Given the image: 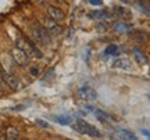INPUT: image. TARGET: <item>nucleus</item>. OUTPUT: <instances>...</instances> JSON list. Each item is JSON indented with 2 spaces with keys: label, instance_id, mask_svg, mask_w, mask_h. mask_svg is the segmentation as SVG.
Wrapping results in <instances>:
<instances>
[{
  "label": "nucleus",
  "instance_id": "obj_20",
  "mask_svg": "<svg viewBox=\"0 0 150 140\" xmlns=\"http://www.w3.org/2000/svg\"><path fill=\"white\" fill-rule=\"evenodd\" d=\"M112 8L115 10V14H118V15H121V17H127V18H129V17H131V14H129V13H127V10H125V8H122V7H118V6H114Z\"/></svg>",
  "mask_w": 150,
  "mask_h": 140
},
{
  "label": "nucleus",
  "instance_id": "obj_16",
  "mask_svg": "<svg viewBox=\"0 0 150 140\" xmlns=\"http://www.w3.org/2000/svg\"><path fill=\"white\" fill-rule=\"evenodd\" d=\"M132 36H134L138 42H146V40L150 39V35L147 32H145V31H136V32H134Z\"/></svg>",
  "mask_w": 150,
  "mask_h": 140
},
{
  "label": "nucleus",
  "instance_id": "obj_2",
  "mask_svg": "<svg viewBox=\"0 0 150 140\" xmlns=\"http://www.w3.org/2000/svg\"><path fill=\"white\" fill-rule=\"evenodd\" d=\"M16 43L21 50H24V51L28 54V57H35V58H38V60H42L43 54L40 53V50H39L31 40L24 39V38H17Z\"/></svg>",
  "mask_w": 150,
  "mask_h": 140
},
{
  "label": "nucleus",
  "instance_id": "obj_9",
  "mask_svg": "<svg viewBox=\"0 0 150 140\" xmlns=\"http://www.w3.org/2000/svg\"><path fill=\"white\" fill-rule=\"evenodd\" d=\"M132 67H134V64H132V61L128 58H117L114 63H112V68H117V70H132Z\"/></svg>",
  "mask_w": 150,
  "mask_h": 140
},
{
  "label": "nucleus",
  "instance_id": "obj_13",
  "mask_svg": "<svg viewBox=\"0 0 150 140\" xmlns=\"http://www.w3.org/2000/svg\"><path fill=\"white\" fill-rule=\"evenodd\" d=\"M117 132L120 133V137H122V139H129V140H136V135L132 133L131 130L128 129H122V128H118Z\"/></svg>",
  "mask_w": 150,
  "mask_h": 140
},
{
  "label": "nucleus",
  "instance_id": "obj_12",
  "mask_svg": "<svg viewBox=\"0 0 150 140\" xmlns=\"http://www.w3.org/2000/svg\"><path fill=\"white\" fill-rule=\"evenodd\" d=\"M131 25L129 24H127V22H124V21H118L114 24V29L117 31V32L120 33H124V32H128V31H131Z\"/></svg>",
  "mask_w": 150,
  "mask_h": 140
},
{
  "label": "nucleus",
  "instance_id": "obj_17",
  "mask_svg": "<svg viewBox=\"0 0 150 140\" xmlns=\"http://www.w3.org/2000/svg\"><path fill=\"white\" fill-rule=\"evenodd\" d=\"M54 121H57L60 125H70L72 119H71L70 115H56Z\"/></svg>",
  "mask_w": 150,
  "mask_h": 140
},
{
  "label": "nucleus",
  "instance_id": "obj_6",
  "mask_svg": "<svg viewBox=\"0 0 150 140\" xmlns=\"http://www.w3.org/2000/svg\"><path fill=\"white\" fill-rule=\"evenodd\" d=\"M76 96L83 101H95L97 98V93L92 87H79L76 92Z\"/></svg>",
  "mask_w": 150,
  "mask_h": 140
},
{
  "label": "nucleus",
  "instance_id": "obj_29",
  "mask_svg": "<svg viewBox=\"0 0 150 140\" xmlns=\"http://www.w3.org/2000/svg\"><path fill=\"white\" fill-rule=\"evenodd\" d=\"M149 98H150V94H149Z\"/></svg>",
  "mask_w": 150,
  "mask_h": 140
},
{
  "label": "nucleus",
  "instance_id": "obj_11",
  "mask_svg": "<svg viewBox=\"0 0 150 140\" xmlns=\"http://www.w3.org/2000/svg\"><path fill=\"white\" fill-rule=\"evenodd\" d=\"M89 17L93 20H108V18H111V14L106 10H95L89 13Z\"/></svg>",
  "mask_w": 150,
  "mask_h": 140
},
{
  "label": "nucleus",
  "instance_id": "obj_4",
  "mask_svg": "<svg viewBox=\"0 0 150 140\" xmlns=\"http://www.w3.org/2000/svg\"><path fill=\"white\" fill-rule=\"evenodd\" d=\"M42 25L46 29H47L49 32L52 33V35H56V36H59V35H61L63 33V28L59 25V22L56 21V20H53V18H50V17H43L42 18Z\"/></svg>",
  "mask_w": 150,
  "mask_h": 140
},
{
  "label": "nucleus",
  "instance_id": "obj_21",
  "mask_svg": "<svg viewBox=\"0 0 150 140\" xmlns=\"http://www.w3.org/2000/svg\"><path fill=\"white\" fill-rule=\"evenodd\" d=\"M1 64L4 65L6 71L10 72L11 71V63H10V57H8V56H3V57H1Z\"/></svg>",
  "mask_w": 150,
  "mask_h": 140
},
{
  "label": "nucleus",
  "instance_id": "obj_24",
  "mask_svg": "<svg viewBox=\"0 0 150 140\" xmlns=\"http://www.w3.org/2000/svg\"><path fill=\"white\" fill-rule=\"evenodd\" d=\"M89 3H91L92 6H102L103 0H89Z\"/></svg>",
  "mask_w": 150,
  "mask_h": 140
},
{
  "label": "nucleus",
  "instance_id": "obj_10",
  "mask_svg": "<svg viewBox=\"0 0 150 140\" xmlns=\"http://www.w3.org/2000/svg\"><path fill=\"white\" fill-rule=\"evenodd\" d=\"M93 113H95V117L97 118L99 122H102V124H111L114 122V119L111 118V115H108L106 111H103V110H93Z\"/></svg>",
  "mask_w": 150,
  "mask_h": 140
},
{
  "label": "nucleus",
  "instance_id": "obj_28",
  "mask_svg": "<svg viewBox=\"0 0 150 140\" xmlns=\"http://www.w3.org/2000/svg\"><path fill=\"white\" fill-rule=\"evenodd\" d=\"M120 1H122V3H128V0H120Z\"/></svg>",
  "mask_w": 150,
  "mask_h": 140
},
{
  "label": "nucleus",
  "instance_id": "obj_3",
  "mask_svg": "<svg viewBox=\"0 0 150 140\" xmlns=\"http://www.w3.org/2000/svg\"><path fill=\"white\" fill-rule=\"evenodd\" d=\"M72 128H74V130L79 132L82 135H88V136H92V137H100L102 136L100 135V130L97 128H95L93 125L85 122L83 119H76V122H75V125Z\"/></svg>",
  "mask_w": 150,
  "mask_h": 140
},
{
  "label": "nucleus",
  "instance_id": "obj_26",
  "mask_svg": "<svg viewBox=\"0 0 150 140\" xmlns=\"http://www.w3.org/2000/svg\"><path fill=\"white\" fill-rule=\"evenodd\" d=\"M29 72H31L32 75H38V72H39V70H38L36 67H32V68H29Z\"/></svg>",
  "mask_w": 150,
  "mask_h": 140
},
{
  "label": "nucleus",
  "instance_id": "obj_27",
  "mask_svg": "<svg viewBox=\"0 0 150 140\" xmlns=\"http://www.w3.org/2000/svg\"><path fill=\"white\" fill-rule=\"evenodd\" d=\"M46 0H38V3H45Z\"/></svg>",
  "mask_w": 150,
  "mask_h": 140
},
{
  "label": "nucleus",
  "instance_id": "obj_18",
  "mask_svg": "<svg viewBox=\"0 0 150 140\" xmlns=\"http://www.w3.org/2000/svg\"><path fill=\"white\" fill-rule=\"evenodd\" d=\"M104 53L107 54V56H117L118 54V46L117 44H108Z\"/></svg>",
  "mask_w": 150,
  "mask_h": 140
},
{
  "label": "nucleus",
  "instance_id": "obj_14",
  "mask_svg": "<svg viewBox=\"0 0 150 140\" xmlns=\"http://www.w3.org/2000/svg\"><path fill=\"white\" fill-rule=\"evenodd\" d=\"M6 137L8 140H16L20 137V133H18V130H17V128H14V126H8L7 129H6Z\"/></svg>",
  "mask_w": 150,
  "mask_h": 140
},
{
  "label": "nucleus",
  "instance_id": "obj_25",
  "mask_svg": "<svg viewBox=\"0 0 150 140\" xmlns=\"http://www.w3.org/2000/svg\"><path fill=\"white\" fill-rule=\"evenodd\" d=\"M4 89V79H3V75H1V71H0V90Z\"/></svg>",
  "mask_w": 150,
  "mask_h": 140
},
{
  "label": "nucleus",
  "instance_id": "obj_15",
  "mask_svg": "<svg viewBox=\"0 0 150 140\" xmlns=\"http://www.w3.org/2000/svg\"><path fill=\"white\" fill-rule=\"evenodd\" d=\"M134 56H135V60H136L140 65H145L146 63H147V57L140 51L139 49H134Z\"/></svg>",
  "mask_w": 150,
  "mask_h": 140
},
{
  "label": "nucleus",
  "instance_id": "obj_1",
  "mask_svg": "<svg viewBox=\"0 0 150 140\" xmlns=\"http://www.w3.org/2000/svg\"><path fill=\"white\" fill-rule=\"evenodd\" d=\"M31 36L38 43L43 44V46H49L52 43V33L39 22H35L31 25Z\"/></svg>",
  "mask_w": 150,
  "mask_h": 140
},
{
  "label": "nucleus",
  "instance_id": "obj_19",
  "mask_svg": "<svg viewBox=\"0 0 150 140\" xmlns=\"http://www.w3.org/2000/svg\"><path fill=\"white\" fill-rule=\"evenodd\" d=\"M138 7H140V10L143 11L145 14L150 15V6L147 4V3H145V0H139V1H138Z\"/></svg>",
  "mask_w": 150,
  "mask_h": 140
},
{
  "label": "nucleus",
  "instance_id": "obj_22",
  "mask_svg": "<svg viewBox=\"0 0 150 140\" xmlns=\"http://www.w3.org/2000/svg\"><path fill=\"white\" fill-rule=\"evenodd\" d=\"M140 133L143 136H146V137H149L150 139V129H146V128H140V130H139Z\"/></svg>",
  "mask_w": 150,
  "mask_h": 140
},
{
  "label": "nucleus",
  "instance_id": "obj_5",
  "mask_svg": "<svg viewBox=\"0 0 150 140\" xmlns=\"http://www.w3.org/2000/svg\"><path fill=\"white\" fill-rule=\"evenodd\" d=\"M11 58L14 60L18 65H22V67L28 65V63H29V57H28V54L25 53L24 50H21L18 46H16V47L11 49Z\"/></svg>",
  "mask_w": 150,
  "mask_h": 140
},
{
  "label": "nucleus",
  "instance_id": "obj_7",
  "mask_svg": "<svg viewBox=\"0 0 150 140\" xmlns=\"http://www.w3.org/2000/svg\"><path fill=\"white\" fill-rule=\"evenodd\" d=\"M1 75H3L4 83L10 89H13V90H18L20 89V81H18V78L16 75L10 74L8 71H1Z\"/></svg>",
  "mask_w": 150,
  "mask_h": 140
},
{
  "label": "nucleus",
  "instance_id": "obj_23",
  "mask_svg": "<svg viewBox=\"0 0 150 140\" xmlns=\"http://www.w3.org/2000/svg\"><path fill=\"white\" fill-rule=\"evenodd\" d=\"M36 122H38V125H39V126H42V128H49V126H50V125H49L46 121H43V119H38Z\"/></svg>",
  "mask_w": 150,
  "mask_h": 140
},
{
  "label": "nucleus",
  "instance_id": "obj_8",
  "mask_svg": "<svg viewBox=\"0 0 150 140\" xmlns=\"http://www.w3.org/2000/svg\"><path fill=\"white\" fill-rule=\"evenodd\" d=\"M46 15L53 18L56 21H63L64 20V11L60 10L59 7H54V6H47L46 7Z\"/></svg>",
  "mask_w": 150,
  "mask_h": 140
}]
</instances>
